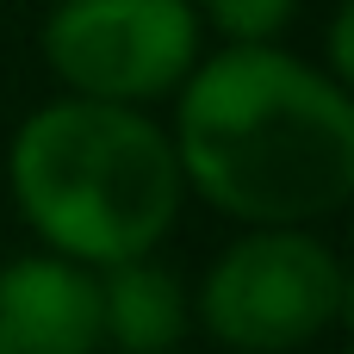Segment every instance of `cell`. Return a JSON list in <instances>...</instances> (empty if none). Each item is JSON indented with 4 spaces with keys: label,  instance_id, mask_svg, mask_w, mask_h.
I'll return each instance as SVG.
<instances>
[{
    "label": "cell",
    "instance_id": "obj_1",
    "mask_svg": "<svg viewBox=\"0 0 354 354\" xmlns=\"http://www.w3.org/2000/svg\"><path fill=\"white\" fill-rule=\"evenodd\" d=\"M180 187L230 224H324L354 199V87L286 44H218L174 87Z\"/></svg>",
    "mask_w": 354,
    "mask_h": 354
},
{
    "label": "cell",
    "instance_id": "obj_2",
    "mask_svg": "<svg viewBox=\"0 0 354 354\" xmlns=\"http://www.w3.org/2000/svg\"><path fill=\"white\" fill-rule=\"evenodd\" d=\"M6 193L37 249L93 274L156 255L187 205L168 124L143 106L75 93L19 118L6 143Z\"/></svg>",
    "mask_w": 354,
    "mask_h": 354
},
{
    "label": "cell",
    "instance_id": "obj_3",
    "mask_svg": "<svg viewBox=\"0 0 354 354\" xmlns=\"http://www.w3.org/2000/svg\"><path fill=\"white\" fill-rule=\"evenodd\" d=\"M348 261L317 224L236 230L193 286V330L224 354H305L348 324Z\"/></svg>",
    "mask_w": 354,
    "mask_h": 354
},
{
    "label": "cell",
    "instance_id": "obj_4",
    "mask_svg": "<svg viewBox=\"0 0 354 354\" xmlns=\"http://www.w3.org/2000/svg\"><path fill=\"white\" fill-rule=\"evenodd\" d=\"M37 56L75 100L156 112L205 56V25L193 0H50Z\"/></svg>",
    "mask_w": 354,
    "mask_h": 354
},
{
    "label": "cell",
    "instance_id": "obj_5",
    "mask_svg": "<svg viewBox=\"0 0 354 354\" xmlns=\"http://www.w3.org/2000/svg\"><path fill=\"white\" fill-rule=\"evenodd\" d=\"M0 354H100V274L50 249L6 255Z\"/></svg>",
    "mask_w": 354,
    "mask_h": 354
},
{
    "label": "cell",
    "instance_id": "obj_6",
    "mask_svg": "<svg viewBox=\"0 0 354 354\" xmlns=\"http://www.w3.org/2000/svg\"><path fill=\"white\" fill-rule=\"evenodd\" d=\"M193 336V286L156 261L100 268V354H180Z\"/></svg>",
    "mask_w": 354,
    "mask_h": 354
},
{
    "label": "cell",
    "instance_id": "obj_7",
    "mask_svg": "<svg viewBox=\"0 0 354 354\" xmlns=\"http://www.w3.org/2000/svg\"><path fill=\"white\" fill-rule=\"evenodd\" d=\"M305 0H193L199 25L218 44H280Z\"/></svg>",
    "mask_w": 354,
    "mask_h": 354
},
{
    "label": "cell",
    "instance_id": "obj_8",
    "mask_svg": "<svg viewBox=\"0 0 354 354\" xmlns=\"http://www.w3.org/2000/svg\"><path fill=\"white\" fill-rule=\"evenodd\" d=\"M330 56L317 62L324 75H336L342 87H354V12H348V0L336 6V19H330V44H324Z\"/></svg>",
    "mask_w": 354,
    "mask_h": 354
},
{
    "label": "cell",
    "instance_id": "obj_9",
    "mask_svg": "<svg viewBox=\"0 0 354 354\" xmlns=\"http://www.w3.org/2000/svg\"><path fill=\"white\" fill-rule=\"evenodd\" d=\"M336 354H348V348H336Z\"/></svg>",
    "mask_w": 354,
    "mask_h": 354
}]
</instances>
